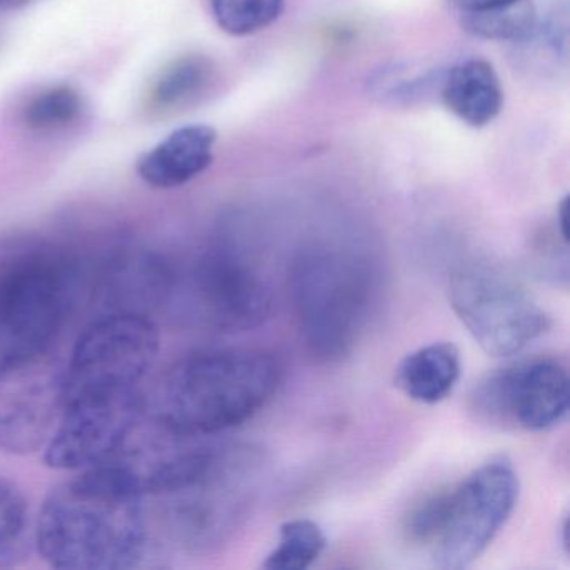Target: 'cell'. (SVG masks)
I'll use <instances>...</instances> for the list:
<instances>
[{
    "label": "cell",
    "mask_w": 570,
    "mask_h": 570,
    "mask_svg": "<svg viewBox=\"0 0 570 570\" xmlns=\"http://www.w3.org/2000/svg\"><path fill=\"white\" fill-rule=\"evenodd\" d=\"M35 546L52 569L138 567L149 547L146 497L109 463L82 470L46 497Z\"/></svg>",
    "instance_id": "obj_1"
},
{
    "label": "cell",
    "mask_w": 570,
    "mask_h": 570,
    "mask_svg": "<svg viewBox=\"0 0 570 570\" xmlns=\"http://www.w3.org/2000/svg\"><path fill=\"white\" fill-rule=\"evenodd\" d=\"M282 380V363L263 350L193 353L166 373L155 415L181 435H218L262 412Z\"/></svg>",
    "instance_id": "obj_2"
},
{
    "label": "cell",
    "mask_w": 570,
    "mask_h": 570,
    "mask_svg": "<svg viewBox=\"0 0 570 570\" xmlns=\"http://www.w3.org/2000/svg\"><path fill=\"white\" fill-rule=\"evenodd\" d=\"M289 295L299 333L318 362L352 355L380 295V272L370 256L316 246L295 259Z\"/></svg>",
    "instance_id": "obj_3"
},
{
    "label": "cell",
    "mask_w": 570,
    "mask_h": 570,
    "mask_svg": "<svg viewBox=\"0 0 570 570\" xmlns=\"http://www.w3.org/2000/svg\"><path fill=\"white\" fill-rule=\"evenodd\" d=\"M72 288L75 273L56 253H28L0 269V365L51 352Z\"/></svg>",
    "instance_id": "obj_4"
},
{
    "label": "cell",
    "mask_w": 570,
    "mask_h": 570,
    "mask_svg": "<svg viewBox=\"0 0 570 570\" xmlns=\"http://www.w3.org/2000/svg\"><path fill=\"white\" fill-rule=\"evenodd\" d=\"M449 298L487 355H515L550 326L549 315L522 283L492 263L459 266L450 276Z\"/></svg>",
    "instance_id": "obj_5"
},
{
    "label": "cell",
    "mask_w": 570,
    "mask_h": 570,
    "mask_svg": "<svg viewBox=\"0 0 570 570\" xmlns=\"http://www.w3.org/2000/svg\"><path fill=\"white\" fill-rule=\"evenodd\" d=\"M159 353L151 316L106 313L76 342L66 366V395H125L141 392Z\"/></svg>",
    "instance_id": "obj_6"
},
{
    "label": "cell",
    "mask_w": 570,
    "mask_h": 570,
    "mask_svg": "<svg viewBox=\"0 0 570 570\" xmlns=\"http://www.w3.org/2000/svg\"><path fill=\"white\" fill-rule=\"evenodd\" d=\"M519 476L507 456H493L462 482L446 487L445 519L429 552L436 567L472 566L512 515Z\"/></svg>",
    "instance_id": "obj_7"
},
{
    "label": "cell",
    "mask_w": 570,
    "mask_h": 570,
    "mask_svg": "<svg viewBox=\"0 0 570 570\" xmlns=\"http://www.w3.org/2000/svg\"><path fill=\"white\" fill-rule=\"evenodd\" d=\"M255 465L252 450L228 446L202 479L156 497L161 503L163 525L173 542L191 552L225 543L248 512L249 497L243 482L252 475Z\"/></svg>",
    "instance_id": "obj_8"
},
{
    "label": "cell",
    "mask_w": 570,
    "mask_h": 570,
    "mask_svg": "<svg viewBox=\"0 0 570 570\" xmlns=\"http://www.w3.org/2000/svg\"><path fill=\"white\" fill-rule=\"evenodd\" d=\"M570 380L559 360L510 363L480 380L470 395L472 410L483 422L525 432H546L569 412Z\"/></svg>",
    "instance_id": "obj_9"
},
{
    "label": "cell",
    "mask_w": 570,
    "mask_h": 570,
    "mask_svg": "<svg viewBox=\"0 0 570 570\" xmlns=\"http://www.w3.org/2000/svg\"><path fill=\"white\" fill-rule=\"evenodd\" d=\"M66 368L51 352L0 365V452L46 449L65 409Z\"/></svg>",
    "instance_id": "obj_10"
},
{
    "label": "cell",
    "mask_w": 570,
    "mask_h": 570,
    "mask_svg": "<svg viewBox=\"0 0 570 570\" xmlns=\"http://www.w3.org/2000/svg\"><path fill=\"white\" fill-rule=\"evenodd\" d=\"M142 416L141 392L69 396L46 445V465L69 472L102 465L118 453Z\"/></svg>",
    "instance_id": "obj_11"
},
{
    "label": "cell",
    "mask_w": 570,
    "mask_h": 570,
    "mask_svg": "<svg viewBox=\"0 0 570 570\" xmlns=\"http://www.w3.org/2000/svg\"><path fill=\"white\" fill-rule=\"evenodd\" d=\"M196 315L216 332L258 328L273 313V293L249 256L235 246L215 245L191 273Z\"/></svg>",
    "instance_id": "obj_12"
},
{
    "label": "cell",
    "mask_w": 570,
    "mask_h": 570,
    "mask_svg": "<svg viewBox=\"0 0 570 570\" xmlns=\"http://www.w3.org/2000/svg\"><path fill=\"white\" fill-rule=\"evenodd\" d=\"M175 275L163 256L146 249H125L109 259L101 279L108 313L151 316L171 295Z\"/></svg>",
    "instance_id": "obj_13"
},
{
    "label": "cell",
    "mask_w": 570,
    "mask_h": 570,
    "mask_svg": "<svg viewBox=\"0 0 570 570\" xmlns=\"http://www.w3.org/2000/svg\"><path fill=\"white\" fill-rule=\"evenodd\" d=\"M216 141L212 126H183L139 159V178L156 189L188 185L212 166Z\"/></svg>",
    "instance_id": "obj_14"
},
{
    "label": "cell",
    "mask_w": 570,
    "mask_h": 570,
    "mask_svg": "<svg viewBox=\"0 0 570 570\" xmlns=\"http://www.w3.org/2000/svg\"><path fill=\"white\" fill-rule=\"evenodd\" d=\"M443 106L470 128H485L499 118L503 89L492 65L482 59L460 62L440 85Z\"/></svg>",
    "instance_id": "obj_15"
},
{
    "label": "cell",
    "mask_w": 570,
    "mask_h": 570,
    "mask_svg": "<svg viewBox=\"0 0 570 570\" xmlns=\"http://www.w3.org/2000/svg\"><path fill=\"white\" fill-rule=\"evenodd\" d=\"M460 372V352L453 343H430L400 362L395 383L413 402L433 405L453 392Z\"/></svg>",
    "instance_id": "obj_16"
},
{
    "label": "cell",
    "mask_w": 570,
    "mask_h": 570,
    "mask_svg": "<svg viewBox=\"0 0 570 570\" xmlns=\"http://www.w3.org/2000/svg\"><path fill=\"white\" fill-rule=\"evenodd\" d=\"M456 21L466 35L497 42L529 41L539 29L532 0H507L485 11L460 16Z\"/></svg>",
    "instance_id": "obj_17"
},
{
    "label": "cell",
    "mask_w": 570,
    "mask_h": 570,
    "mask_svg": "<svg viewBox=\"0 0 570 570\" xmlns=\"http://www.w3.org/2000/svg\"><path fill=\"white\" fill-rule=\"evenodd\" d=\"M213 62L205 56H185L169 65L153 86L149 101L155 108L173 109L188 105L205 91L213 79Z\"/></svg>",
    "instance_id": "obj_18"
},
{
    "label": "cell",
    "mask_w": 570,
    "mask_h": 570,
    "mask_svg": "<svg viewBox=\"0 0 570 570\" xmlns=\"http://www.w3.org/2000/svg\"><path fill=\"white\" fill-rule=\"evenodd\" d=\"M325 547L326 537L318 523L308 519L288 520L279 527L278 546L266 557L263 569H308L320 559Z\"/></svg>",
    "instance_id": "obj_19"
},
{
    "label": "cell",
    "mask_w": 570,
    "mask_h": 570,
    "mask_svg": "<svg viewBox=\"0 0 570 570\" xmlns=\"http://www.w3.org/2000/svg\"><path fill=\"white\" fill-rule=\"evenodd\" d=\"M29 515L24 492L6 476H0V567L14 563L28 552Z\"/></svg>",
    "instance_id": "obj_20"
},
{
    "label": "cell",
    "mask_w": 570,
    "mask_h": 570,
    "mask_svg": "<svg viewBox=\"0 0 570 570\" xmlns=\"http://www.w3.org/2000/svg\"><path fill=\"white\" fill-rule=\"evenodd\" d=\"M216 24L233 38L269 28L282 18L285 0H209Z\"/></svg>",
    "instance_id": "obj_21"
},
{
    "label": "cell",
    "mask_w": 570,
    "mask_h": 570,
    "mask_svg": "<svg viewBox=\"0 0 570 570\" xmlns=\"http://www.w3.org/2000/svg\"><path fill=\"white\" fill-rule=\"evenodd\" d=\"M85 102L72 86H52L29 101L24 109V122L38 132H55L69 128L81 118Z\"/></svg>",
    "instance_id": "obj_22"
},
{
    "label": "cell",
    "mask_w": 570,
    "mask_h": 570,
    "mask_svg": "<svg viewBox=\"0 0 570 570\" xmlns=\"http://www.w3.org/2000/svg\"><path fill=\"white\" fill-rule=\"evenodd\" d=\"M450 11L455 18L460 16L473 14V12L485 11L492 6L502 4L507 0H445Z\"/></svg>",
    "instance_id": "obj_23"
}]
</instances>
